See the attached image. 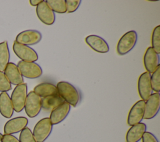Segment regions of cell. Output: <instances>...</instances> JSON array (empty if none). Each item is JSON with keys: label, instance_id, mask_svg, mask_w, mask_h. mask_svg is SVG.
<instances>
[{"label": "cell", "instance_id": "13", "mask_svg": "<svg viewBox=\"0 0 160 142\" xmlns=\"http://www.w3.org/2000/svg\"><path fill=\"white\" fill-rule=\"evenodd\" d=\"M36 14L39 19L46 25H52L56 19L55 13L49 8L46 1H42L36 6Z\"/></svg>", "mask_w": 160, "mask_h": 142}, {"label": "cell", "instance_id": "25", "mask_svg": "<svg viewBox=\"0 0 160 142\" xmlns=\"http://www.w3.org/2000/svg\"><path fill=\"white\" fill-rule=\"evenodd\" d=\"M151 85L152 90L155 93L160 91V64L151 75Z\"/></svg>", "mask_w": 160, "mask_h": 142}, {"label": "cell", "instance_id": "19", "mask_svg": "<svg viewBox=\"0 0 160 142\" xmlns=\"http://www.w3.org/2000/svg\"><path fill=\"white\" fill-rule=\"evenodd\" d=\"M14 113L11 98L7 92L0 93V113L6 118H10Z\"/></svg>", "mask_w": 160, "mask_h": 142}, {"label": "cell", "instance_id": "3", "mask_svg": "<svg viewBox=\"0 0 160 142\" xmlns=\"http://www.w3.org/2000/svg\"><path fill=\"white\" fill-rule=\"evenodd\" d=\"M27 96L28 85L26 83H23L14 88L11 96L14 111L20 113L23 110Z\"/></svg>", "mask_w": 160, "mask_h": 142}, {"label": "cell", "instance_id": "10", "mask_svg": "<svg viewBox=\"0 0 160 142\" xmlns=\"http://www.w3.org/2000/svg\"><path fill=\"white\" fill-rule=\"evenodd\" d=\"M160 108V95L159 93H152L145 102L144 118L151 119L154 118L159 112Z\"/></svg>", "mask_w": 160, "mask_h": 142}, {"label": "cell", "instance_id": "21", "mask_svg": "<svg viewBox=\"0 0 160 142\" xmlns=\"http://www.w3.org/2000/svg\"><path fill=\"white\" fill-rule=\"evenodd\" d=\"M62 102L64 100L59 95L48 96L41 98V106L43 109L51 111Z\"/></svg>", "mask_w": 160, "mask_h": 142}, {"label": "cell", "instance_id": "22", "mask_svg": "<svg viewBox=\"0 0 160 142\" xmlns=\"http://www.w3.org/2000/svg\"><path fill=\"white\" fill-rule=\"evenodd\" d=\"M10 53L7 41L0 43V71L3 72L9 63Z\"/></svg>", "mask_w": 160, "mask_h": 142}, {"label": "cell", "instance_id": "7", "mask_svg": "<svg viewBox=\"0 0 160 142\" xmlns=\"http://www.w3.org/2000/svg\"><path fill=\"white\" fill-rule=\"evenodd\" d=\"M12 49L15 54L23 61L35 62L38 59L36 51L28 46L18 43L15 41L13 43Z\"/></svg>", "mask_w": 160, "mask_h": 142}, {"label": "cell", "instance_id": "18", "mask_svg": "<svg viewBox=\"0 0 160 142\" xmlns=\"http://www.w3.org/2000/svg\"><path fill=\"white\" fill-rule=\"evenodd\" d=\"M146 125L144 123H139L132 126L127 131L126 135V142H139L143 134L146 131Z\"/></svg>", "mask_w": 160, "mask_h": 142}, {"label": "cell", "instance_id": "8", "mask_svg": "<svg viewBox=\"0 0 160 142\" xmlns=\"http://www.w3.org/2000/svg\"><path fill=\"white\" fill-rule=\"evenodd\" d=\"M144 107L145 101L142 99L138 101L133 104L128 115L127 123L129 126H132L141 123L144 118Z\"/></svg>", "mask_w": 160, "mask_h": 142}, {"label": "cell", "instance_id": "11", "mask_svg": "<svg viewBox=\"0 0 160 142\" xmlns=\"http://www.w3.org/2000/svg\"><path fill=\"white\" fill-rule=\"evenodd\" d=\"M138 90L139 95L143 101H146L152 94L151 74L147 71L142 73L138 78Z\"/></svg>", "mask_w": 160, "mask_h": 142}, {"label": "cell", "instance_id": "1", "mask_svg": "<svg viewBox=\"0 0 160 142\" xmlns=\"http://www.w3.org/2000/svg\"><path fill=\"white\" fill-rule=\"evenodd\" d=\"M58 95L70 106L76 107L80 101V94L77 88L67 81H59L56 84Z\"/></svg>", "mask_w": 160, "mask_h": 142}, {"label": "cell", "instance_id": "15", "mask_svg": "<svg viewBox=\"0 0 160 142\" xmlns=\"http://www.w3.org/2000/svg\"><path fill=\"white\" fill-rule=\"evenodd\" d=\"M86 44L94 51L99 53H106L109 51L108 43L98 35H89L85 38Z\"/></svg>", "mask_w": 160, "mask_h": 142}, {"label": "cell", "instance_id": "30", "mask_svg": "<svg viewBox=\"0 0 160 142\" xmlns=\"http://www.w3.org/2000/svg\"><path fill=\"white\" fill-rule=\"evenodd\" d=\"M2 142H20L19 140L12 134H4L2 135Z\"/></svg>", "mask_w": 160, "mask_h": 142}, {"label": "cell", "instance_id": "20", "mask_svg": "<svg viewBox=\"0 0 160 142\" xmlns=\"http://www.w3.org/2000/svg\"><path fill=\"white\" fill-rule=\"evenodd\" d=\"M33 91L40 98L58 95L56 86L51 83H42L34 88Z\"/></svg>", "mask_w": 160, "mask_h": 142}, {"label": "cell", "instance_id": "28", "mask_svg": "<svg viewBox=\"0 0 160 142\" xmlns=\"http://www.w3.org/2000/svg\"><path fill=\"white\" fill-rule=\"evenodd\" d=\"M81 1L80 0H66L67 13H71L75 12L79 8Z\"/></svg>", "mask_w": 160, "mask_h": 142}, {"label": "cell", "instance_id": "6", "mask_svg": "<svg viewBox=\"0 0 160 142\" xmlns=\"http://www.w3.org/2000/svg\"><path fill=\"white\" fill-rule=\"evenodd\" d=\"M24 109L29 118H34L40 113L41 106V98L33 91H30L27 96Z\"/></svg>", "mask_w": 160, "mask_h": 142}, {"label": "cell", "instance_id": "17", "mask_svg": "<svg viewBox=\"0 0 160 142\" xmlns=\"http://www.w3.org/2000/svg\"><path fill=\"white\" fill-rule=\"evenodd\" d=\"M4 71V74L11 84L18 86L24 83L23 77L16 64L9 63Z\"/></svg>", "mask_w": 160, "mask_h": 142}, {"label": "cell", "instance_id": "2", "mask_svg": "<svg viewBox=\"0 0 160 142\" xmlns=\"http://www.w3.org/2000/svg\"><path fill=\"white\" fill-rule=\"evenodd\" d=\"M138 41L136 31L131 30L124 34L118 41L116 51L119 55L123 56L129 53L135 46Z\"/></svg>", "mask_w": 160, "mask_h": 142}, {"label": "cell", "instance_id": "12", "mask_svg": "<svg viewBox=\"0 0 160 142\" xmlns=\"http://www.w3.org/2000/svg\"><path fill=\"white\" fill-rule=\"evenodd\" d=\"M28 124V119L24 116H18L8 121L4 126V134H12L21 132Z\"/></svg>", "mask_w": 160, "mask_h": 142}, {"label": "cell", "instance_id": "29", "mask_svg": "<svg viewBox=\"0 0 160 142\" xmlns=\"http://www.w3.org/2000/svg\"><path fill=\"white\" fill-rule=\"evenodd\" d=\"M142 142H158L156 137L151 132L146 131L141 138Z\"/></svg>", "mask_w": 160, "mask_h": 142}, {"label": "cell", "instance_id": "31", "mask_svg": "<svg viewBox=\"0 0 160 142\" xmlns=\"http://www.w3.org/2000/svg\"><path fill=\"white\" fill-rule=\"evenodd\" d=\"M43 0H30L29 3L32 6H37L39 5Z\"/></svg>", "mask_w": 160, "mask_h": 142}, {"label": "cell", "instance_id": "23", "mask_svg": "<svg viewBox=\"0 0 160 142\" xmlns=\"http://www.w3.org/2000/svg\"><path fill=\"white\" fill-rule=\"evenodd\" d=\"M46 2L54 13H67L66 0H46Z\"/></svg>", "mask_w": 160, "mask_h": 142}, {"label": "cell", "instance_id": "9", "mask_svg": "<svg viewBox=\"0 0 160 142\" xmlns=\"http://www.w3.org/2000/svg\"><path fill=\"white\" fill-rule=\"evenodd\" d=\"M42 39L41 33L37 30L28 29L19 33L16 38L15 41L26 46H31L38 44Z\"/></svg>", "mask_w": 160, "mask_h": 142}, {"label": "cell", "instance_id": "14", "mask_svg": "<svg viewBox=\"0 0 160 142\" xmlns=\"http://www.w3.org/2000/svg\"><path fill=\"white\" fill-rule=\"evenodd\" d=\"M71 110V106L64 101L51 111L49 119L52 125L61 123L68 116Z\"/></svg>", "mask_w": 160, "mask_h": 142}, {"label": "cell", "instance_id": "16", "mask_svg": "<svg viewBox=\"0 0 160 142\" xmlns=\"http://www.w3.org/2000/svg\"><path fill=\"white\" fill-rule=\"evenodd\" d=\"M143 63L146 71L152 73L159 65V56L151 46L148 47L144 54Z\"/></svg>", "mask_w": 160, "mask_h": 142}, {"label": "cell", "instance_id": "26", "mask_svg": "<svg viewBox=\"0 0 160 142\" xmlns=\"http://www.w3.org/2000/svg\"><path fill=\"white\" fill-rule=\"evenodd\" d=\"M19 140L20 142H36L31 130L28 127H26L21 131Z\"/></svg>", "mask_w": 160, "mask_h": 142}, {"label": "cell", "instance_id": "4", "mask_svg": "<svg viewBox=\"0 0 160 142\" xmlns=\"http://www.w3.org/2000/svg\"><path fill=\"white\" fill-rule=\"evenodd\" d=\"M52 126L49 118L40 119L34 126L32 132L36 142H44L51 134Z\"/></svg>", "mask_w": 160, "mask_h": 142}, {"label": "cell", "instance_id": "32", "mask_svg": "<svg viewBox=\"0 0 160 142\" xmlns=\"http://www.w3.org/2000/svg\"><path fill=\"white\" fill-rule=\"evenodd\" d=\"M2 134L0 133V142H2Z\"/></svg>", "mask_w": 160, "mask_h": 142}, {"label": "cell", "instance_id": "24", "mask_svg": "<svg viewBox=\"0 0 160 142\" xmlns=\"http://www.w3.org/2000/svg\"><path fill=\"white\" fill-rule=\"evenodd\" d=\"M151 48L159 54L160 53V26L155 27L151 36Z\"/></svg>", "mask_w": 160, "mask_h": 142}, {"label": "cell", "instance_id": "27", "mask_svg": "<svg viewBox=\"0 0 160 142\" xmlns=\"http://www.w3.org/2000/svg\"><path fill=\"white\" fill-rule=\"evenodd\" d=\"M11 84L6 78L4 73L0 71V91L7 92L11 89Z\"/></svg>", "mask_w": 160, "mask_h": 142}, {"label": "cell", "instance_id": "5", "mask_svg": "<svg viewBox=\"0 0 160 142\" xmlns=\"http://www.w3.org/2000/svg\"><path fill=\"white\" fill-rule=\"evenodd\" d=\"M17 66L22 77L28 79H36L42 74L41 67L35 62L19 61Z\"/></svg>", "mask_w": 160, "mask_h": 142}]
</instances>
